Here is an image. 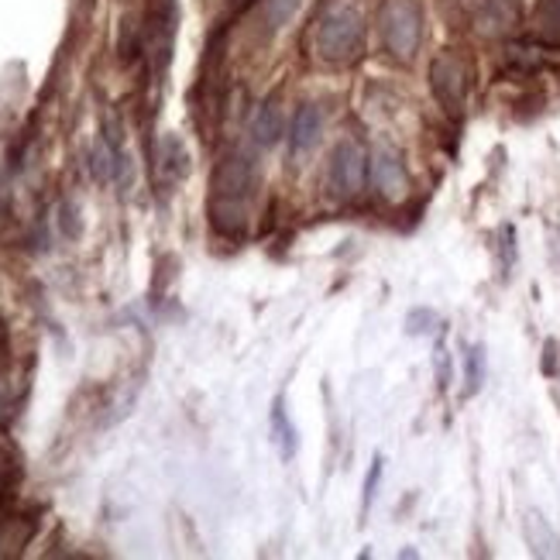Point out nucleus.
<instances>
[{
  "instance_id": "nucleus-11",
  "label": "nucleus",
  "mask_w": 560,
  "mask_h": 560,
  "mask_svg": "<svg viewBox=\"0 0 560 560\" xmlns=\"http://www.w3.org/2000/svg\"><path fill=\"white\" fill-rule=\"evenodd\" d=\"M523 533H526V544L533 547V553H553V529L544 523L540 513H526Z\"/></svg>"
},
{
  "instance_id": "nucleus-13",
  "label": "nucleus",
  "mask_w": 560,
  "mask_h": 560,
  "mask_svg": "<svg viewBox=\"0 0 560 560\" xmlns=\"http://www.w3.org/2000/svg\"><path fill=\"white\" fill-rule=\"evenodd\" d=\"M485 382V348L475 345L465 354V396H475Z\"/></svg>"
},
{
  "instance_id": "nucleus-9",
  "label": "nucleus",
  "mask_w": 560,
  "mask_h": 560,
  "mask_svg": "<svg viewBox=\"0 0 560 560\" xmlns=\"http://www.w3.org/2000/svg\"><path fill=\"white\" fill-rule=\"evenodd\" d=\"M282 131H285V114H282V104L272 96V101H265L255 110V117H252V138L258 144H265V149H272V144L282 138Z\"/></svg>"
},
{
  "instance_id": "nucleus-15",
  "label": "nucleus",
  "mask_w": 560,
  "mask_h": 560,
  "mask_svg": "<svg viewBox=\"0 0 560 560\" xmlns=\"http://www.w3.org/2000/svg\"><path fill=\"white\" fill-rule=\"evenodd\" d=\"M378 478H382V457H375V460H372L369 478H364V492H361V502H364V509H369V505H372V499H375Z\"/></svg>"
},
{
  "instance_id": "nucleus-2",
  "label": "nucleus",
  "mask_w": 560,
  "mask_h": 560,
  "mask_svg": "<svg viewBox=\"0 0 560 560\" xmlns=\"http://www.w3.org/2000/svg\"><path fill=\"white\" fill-rule=\"evenodd\" d=\"M364 32H369V24H364L361 0H327L316 14V56L334 66L354 62L364 48Z\"/></svg>"
},
{
  "instance_id": "nucleus-6",
  "label": "nucleus",
  "mask_w": 560,
  "mask_h": 560,
  "mask_svg": "<svg viewBox=\"0 0 560 560\" xmlns=\"http://www.w3.org/2000/svg\"><path fill=\"white\" fill-rule=\"evenodd\" d=\"M372 183H375V189L382 192L385 200H402L406 197L409 183H406V168H402L396 152H388V149L375 152V159H372Z\"/></svg>"
},
{
  "instance_id": "nucleus-4",
  "label": "nucleus",
  "mask_w": 560,
  "mask_h": 560,
  "mask_svg": "<svg viewBox=\"0 0 560 560\" xmlns=\"http://www.w3.org/2000/svg\"><path fill=\"white\" fill-rule=\"evenodd\" d=\"M369 155H364V149L358 141H340L337 152L330 159V186L337 197H348L354 200L358 192L364 189V179H369Z\"/></svg>"
},
{
  "instance_id": "nucleus-7",
  "label": "nucleus",
  "mask_w": 560,
  "mask_h": 560,
  "mask_svg": "<svg viewBox=\"0 0 560 560\" xmlns=\"http://www.w3.org/2000/svg\"><path fill=\"white\" fill-rule=\"evenodd\" d=\"M475 21L485 35H505L516 28L520 8L516 0H475Z\"/></svg>"
},
{
  "instance_id": "nucleus-5",
  "label": "nucleus",
  "mask_w": 560,
  "mask_h": 560,
  "mask_svg": "<svg viewBox=\"0 0 560 560\" xmlns=\"http://www.w3.org/2000/svg\"><path fill=\"white\" fill-rule=\"evenodd\" d=\"M430 86L436 93V101L444 104V110L457 114L460 104H465V93H468V66L451 52L436 56L430 66Z\"/></svg>"
},
{
  "instance_id": "nucleus-1",
  "label": "nucleus",
  "mask_w": 560,
  "mask_h": 560,
  "mask_svg": "<svg viewBox=\"0 0 560 560\" xmlns=\"http://www.w3.org/2000/svg\"><path fill=\"white\" fill-rule=\"evenodd\" d=\"M255 162L245 152L228 155L213 168V200H210V224L221 234H241L248 221V197L255 189Z\"/></svg>"
},
{
  "instance_id": "nucleus-14",
  "label": "nucleus",
  "mask_w": 560,
  "mask_h": 560,
  "mask_svg": "<svg viewBox=\"0 0 560 560\" xmlns=\"http://www.w3.org/2000/svg\"><path fill=\"white\" fill-rule=\"evenodd\" d=\"M14 481H18V465H14V457L0 447V495H4Z\"/></svg>"
},
{
  "instance_id": "nucleus-8",
  "label": "nucleus",
  "mask_w": 560,
  "mask_h": 560,
  "mask_svg": "<svg viewBox=\"0 0 560 560\" xmlns=\"http://www.w3.org/2000/svg\"><path fill=\"white\" fill-rule=\"evenodd\" d=\"M324 131V110L316 104H303L296 114H292V152H310L316 141H320Z\"/></svg>"
},
{
  "instance_id": "nucleus-3",
  "label": "nucleus",
  "mask_w": 560,
  "mask_h": 560,
  "mask_svg": "<svg viewBox=\"0 0 560 560\" xmlns=\"http://www.w3.org/2000/svg\"><path fill=\"white\" fill-rule=\"evenodd\" d=\"M378 35L396 59H412L423 38V14L417 0H382L378 4Z\"/></svg>"
},
{
  "instance_id": "nucleus-17",
  "label": "nucleus",
  "mask_w": 560,
  "mask_h": 560,
  "mask_svg": "<svg viewBox=\"0 0 560 560\" xmlns=\"http://www.w3.org/2000/svg\"><path fill=\"white\" fill-rule=\"evenodd\" d=\"M237 4H248V0H237Z\"/></svg>"
},
{
  "instance_id": "nucleus-12",
  "label": "nucleus",
  "mask_w": 560,
  "mask_h": 560,
  "mask_svg": "<svg viewBox=\"0 0 560 560\" xmlns=\"http://www.w3.org/2000/svg\"><path fill=\"white\" fill-rule=\"evenodd\" d=\"M272 433H276V441H279L282 457L289 460L292 454H296V430H292V427H289V420H285L282 396H279V399H276V406H272Z\"/></svg>"
},
{
  "instance_id": "nucleus-10",
  "label": "nucleus",
  "mask_w": 560,
  "mask_h": 560,
  "mask_svg": "<svg viewBox=\"0 0 560 560\" xmlns=\"http://www.w3.org/2000/svg\"><path fill=\"white\" fill-rule=\"evenodd\" d=\"M533 32L544 45L560 48V0H540L533 11Z\"/></svg>"
},
{
  "instance_id": "nucleus-16",
  "label": "nucleus",
  "mask_w": 560,
  "mask_h": 560,
  "mask_svg": "<svg viewBox=\"0 0 560 560\" xmlns=\"http://www.w3.org/2000/svg\"><path fill=\"white\" fill-rule=\"evenodd\" d=\"M550 252H553V258L560 265V231H550Z\"/></svg>"
}]
</instances>
